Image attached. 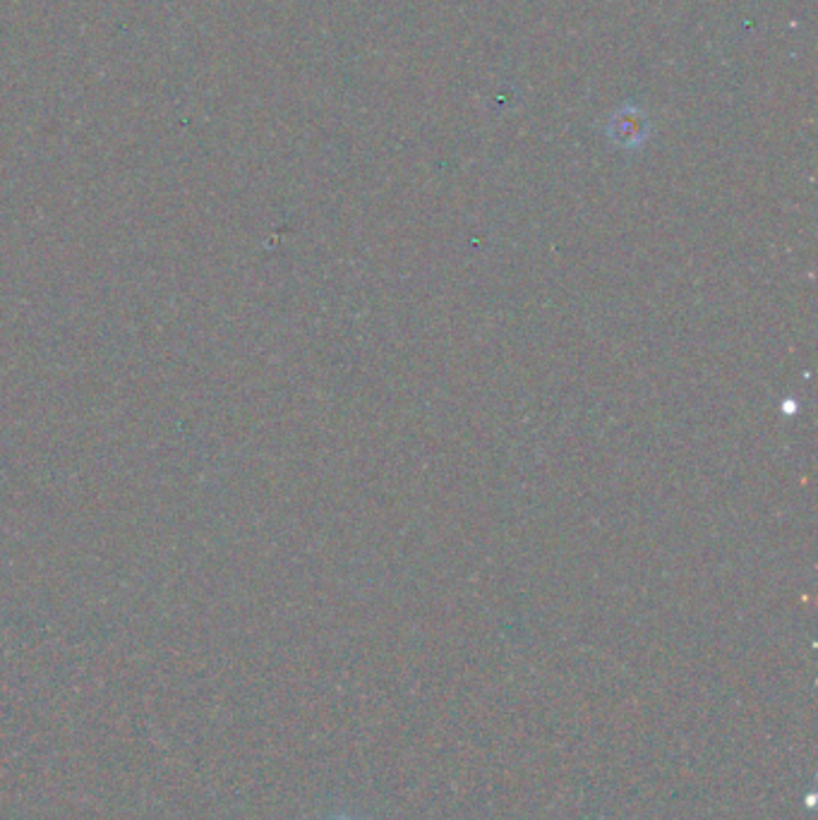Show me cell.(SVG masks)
Instances as JSON below:
<instances>
[{"label": "cell", "mask_w": 818, "mask_h": 820, "mask_svg": "<svg viewBox=\"0 0 818 820\" xmlns=\"http://www.w3.org/2000/svg\"><path fill=\"white\" fill-rule=\"evenodd\" d=\"M607 130H609V135H613L619 144L637 147V144H641L643 140H646L649 121H646V115H643L641 109L625 106V109L617 111L613 115V121H609Z\"/></svg>", "instance_id": "obj_1"}, {"label": "cell", "mask_w": 818, "mask_h": 820, "mask_svg": "<svg viewBox=\"0 0 818 820\" xmlns=\"http://www.w3.org/2000/svg\"><path fill=\"white\" fill-rule=\"evenodd\" d=\"M339 820H349V818H339Z\"/></svg>", "instance_id": "obj_2"}]
</instances>
